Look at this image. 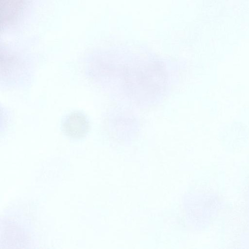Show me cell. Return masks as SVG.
Segmentation results:
<instances>
[{
  "instance_id": "cell-1",
  "label": "cell",
  "mask_w": 249,
  "mask_h": 249,
  "mask_svg": "<svg viewBox=\"0 0 249 249\" xmlns=\"http://www.w3.org/2000/svg\"><path fill=\"white\" fill-rule=\"evenodd\" d=\"M64 132L69 137L79 139L84 137L89 129V122L85 115L73 112L64 120L62 125Z\"/></svg>"
},
{
  "instance_id": "cell-2",
  "label": "cell",
  "mask_w": 249,
  "mask_h": 249,
  "mask_svg": "<svg viewBox=\"0 0 249 249\" xmlns=\"http://www.w3.org/2000/svg\"><path fill=\"white\" fill-rule=\"evenodd\" d=\"M24 0H1V5H3V7H1L3 9V11L7 14L14 15L15 13L17 14L19 10L21 8Z\"/></svg>"
}]
</instances>
